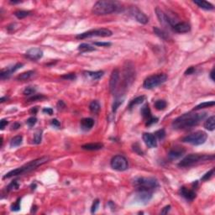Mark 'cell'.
Instances as JSON below:
<instances>
[{"label": "cell", "mask_w": 215, "mask_h": 215, "mask_svg": "<svg viewBox=\"0 0 215 215\" xmlns=\"http://www.w3.org/2000/svg\"><path fill=\"white\" fill-rule=\"evenodd\" d=\"M48 161H49V157H47V156H44V157H41V158L36 159L35 161H30L29 163H27V164L20 167L9 171V172H8V173L5 174L3 176V179H6V178H11L13 176H17L23 175V174H26L28 172L31 171L36 169L40 166L44 165L45 163L48 162Z\"/></svg>", "instance_id": "cell-2"}, {"label": "cell", "mask_w": 215, "mask_h": 215, "mask_svg": "<svg viewBox=\"0 0 215 215\" xmlns=\"http://www.w3.org/2000/svg\"><path fill=\"white\" fill-rule=\"evenodd\" d=\"M42 112L45 113V114H47L49 115H52L53 114V109L51 108H45L42 109Z\"/></svg>", "instance_id": "cell-48"}, {"label": "cell", "mask_w": 215, "mask_h": 215, "mask_svg": "<svg viewBox=\"0 0 215 215\" xmlns=\"http://www.w3.org/2000/svg\"><path fill=\"white\" fill-rule=\"evenodd\" d=\"M155 13H156V16H157L159 21L161 22V24H162L165 26H169L171 28H172L176 24V23L164 11H162L161 9L156 8L155 9Z\"/></svg>", "instance_id": "cell-10"}, {"label": "cell", "mask_w": 215, "mask_h": 215, "mask_svg": "<svg viewBox=\"0 0 215 215\" xmlns=\"http://www.w3.org/2000/svg\"><path fill=\"white\" fill-rule=\"evenodd\" d=\"M154 134L155 135V137L158 138L159 140H163L165 138V136H166V131H165V129H161L157 130Z\"/></svg>", "instance_id": "cell-39"}, {"label": "cell", "mask_w": 215, "mask_h": 215, "mask_svg": "<svg viewBox=\"0 0 215 215\" xmlns=\"http://www.w3.org/2000/svg\"><path fill=\"white\" fill-rule=\"evenodd\" d=\"M30 15V11H24V10H19L15 13V15L19 19L25 18L27 16H29Z\"/></svg>", "instance_id": "cell-36"}, {"label": "cell", "mask_w": 215, "mask_h": 215, "mask_svg": "<svg viewBox=\"0 0 215 215\" xmlns=\"http://www.w3.org/2000/svg\"><path fill=\"white\" fill-rule=\"evenodd\" d=\"M45 99V96L41 95V94H35L32 97H30V99H28L27 101L29 102H36L38 101V100H41V99Z\"/></svg>", "instance_id": "cell-40"}, {"label": "cell", "mask_w": 215, "mask_h": 215, "mask_svg": "<svg viewBox=\"0 0 215 215\" xmlns=\"http://www.w3.org/2000/svg\"><path fill=\"white\" fill-rule=\"evenodd\" d=\"M129 13L130 15L133 16V18L135 19V20L138 21L141 24H145L149 22V19L146 15H145L141 9H139L137 7L133 6L129 9Z\"/></svg>", "instance_id": "cell-11"}, {"label": "cell", "mask_w": 215, "mask_h": 215, "mask_svg": "<svg viewBox=\"0 0 215 215\" xmlns=\"http://www.w3.org/2000/svg\"><path fill=\"white\" fill-rule=\"evenodd\" d=\"M155 108L157 109V110H164L165 108H167V102L165 101V100H162V99H159V100H157V101L155 102Z\"/></svg>", "instance_id": "cell-32"}, {"label": "cell", "mask_w": 215, "mask_h": 215, "mask_svg": "<svg viewBox=\"0 0 215 215\" xmlns=\"http://www.w3.org/2000/svg\"><path fill=\"white\" fill-rule=\"evenodd\" d=\"M57 106L58 108V109H63L64 108H66V104H65V103L62 100H59L58 103H57Z\"/></svg>", "instance_id": "cell-50"}, {"label": "cell", "mask_w": 215, "mask_h": 215, "mask_svg": "<svg viewBox=\"0 0 215 215\" xmlns=\"http://www.w3.org/2000/svg\"><path fill=\"white\" fill-rule=\"evenodd\" d=\"M8 124H9V122L6 120H2L0 121V129H3L5 128V126H7Z\"/></svg>", "instance_id": "cell-51"}, {"label": "cell", "mask_w": 215, "mask_h": 215, "mask_svg": "<svg viewBox=\"0 0 215 215\" xmlns=\"http://www.w3.org/2000/svg\"><path fill=\"white\" fill-rule=\"evenodd\" d=\"M143 141L149 148H155L157 146V141L155 134L150 133H144Z\"/></svg>", "instance_id": "cell-16"}, {"label": "cell", "mask_w": 215, "mask_h": 215, "mask_svg": "<svg viewBox=\"0 0 215 215\" xmlns=\"http://www.w3.org/2000/svg\"><path fill=\"white\" fill-rule=\"evenodd\" d=\"M94 45H98V46H104V47H106V46H110L111 43H109V42H95Z\"/></svg>", "instance_id": "cell-47"}, {"label": "cell", "mask_w": 215, "mask_h": 215, "mask_svg": "<svg viewBox=\"0 0 215 215\" xmlns=\"http://www.w3.org/2000/svg\"><path fill=\"white\" fill-rule=\"evenodd\" d=\"M195 71V68L193 67V66H191V67H189V68L185 72V75H191L192 74L193 72H194Z\"/></svg>", "instance_id": "cell-53"}, {"label": "cell", "mask_w": 215, "mask_h": 215, "mask_svg": "<svg viewBox=\"0 0 215 215\" xmlns=\"http://www.w3.org/2000/svg\"><path fill=\"white\" fill-rule=\"evenodd\" d=\"M167 80V76L164 73L152 75L145 78V80L144 81L143 87L145 89H153L160 86L161 84L164 83Z\"/></svg>", "instance_id": "cell-6"}, {"label": "cell", "mask_w": 215, "mask_h": 215, "mask_svg": "<svg viewBox=\"0 0 215 215\" xmlns=\"http://www.w3.org/2000/svg\"><path fill=\"white\" fill-rule=\"evenodd\" d=\"M22 2H23V1H20V0H19V1H15V0H14V1H12V0H11V1H9V3H13V4H16V3H22Z\"/></svg>", "instance_id": "cell-57"}, {"label": "cell", "mask_w": 215, "mask_h": 215, "mask_svg": "<svg viewBox=\"0 0 215 215\" xmlns=\"http://www.w3.org/2000/svg\"><path fill=\"white\" fill-rule=\"evenodd\" d=\"M207 138H208V134L204 131L199 130V131H196L192 134L185 136L182 139V141L184 143L191 144L193 145H199L205 143Z\"/></svg>", "instance_id": "cell-7"}, {"label": "cell", "mask_w": 215, "mask_h": 215, "mask_svg": "<svg viewBox=\"0 0 215 215\" xmlns=\"http://www.w3.org/2000/svg\"><path fill=\"white\" fill-rule=\"evenodd\" d=\"M19 188V184L18 183V182H17V181H14V182H11V183L8 186L7 190H8V191H11V190H14V189H18Z\"/></svg>", "instance_id": "cell-42"}, {"label": "cell", "mask_w": 215, "mask_h": 215, "mask_svg": "<svg viewBox=\"0 0 215 215\" xmlns=\"http://www.w3.org/2000/svg\"><path fill=\"white\" fill-rule=\"evenodd\" d=\"M19 128H20V124H19V123H15L14 124L12 125V129H18Z\"/></svg>", "instance_id": "cell-54"}, {"label": "cell", "mask_w": 215, "mask_h": 215, "mask_svg": "<svg viewBox=\"0 0 215 215\" xmlns=\"http://www.w3.org/2000/svg\"><path fill=\"white\" fill-rule=\"evenodd\" d=\"M207 117V113H188L181 115L172 122L175 129H188L197 126Z\"/></svg>", "instance_id": "cell-1"}, {"label": "cell", "mask_w": 215, "mask_h": 215, "mask_svg": "<svg viewBox=\"0 0 215 215\" xmlns=\"http://www.w3.org/2000/svg\"><path fill=\"white\" fill-rule=\"evenodd\" d=\"M170 209H171V206L170 205H167V206H166L164 209H162V211L161 212V214H167V213H169Z\"/></svg>", "instance_id": "cell-52"}, {"label": "cell", "mask_w": 215, "mask_h": 215, "mask_svg": "<svg viewBox=\"0 0 215 215\" xmlns=\"http://www.w3.org/2000/svg\"><path fill=\"white\" fill-rule=\"evenodd\" d=\"M185 149L182 147H174L168 152V157L170 160H177L182 157L185 153Z\"/></svg>", "instance_id": "cell-17"}, {"label": "cell", "mask_w": 215, "mask_h": 215, "mask_svg": "<svg viewBox=\"0 0 215 215\" xmlns=\"http://www.w3.org/2000/svg\"><path fill=\"white\" fill-rule=\"evenodd\" d=\"M37 111H38V108L35 107V108H33L32 109H30V113L31 114H36V113H37Z\"/></svg>", "instance_id": "cell-55"}, {"label": "cell", "mask_w": 215, "mask_h": 215, "mask_svg": "<svg viewBox=\"0 0 215 215\" xmlns=\"http://www.w3.org/2000/svg\"><path fill=\"white\" fill-rule=\"evenodd\" d=\"M213 172H214V168H213V169H211L209 171H208V172L202 177V181H208L209 179H210L213 176Z\"/></svg>", "instance_id": "cell-41"}, {"label": "cell", "mask_w": 215, "mask_h": 215, "mask_svg": "<svg viewBox=\"0 0 215 215\" xmlns=\"http://www.w3.org/2000/svg\"><path fill=\"white\" fill-rule=\"evenodd\" d=\"M136 196H135V201L138 203L141 204H147L150 199L152 198V192L151 191H146V190H137Z\"/></svg>", "instance_id": "cell-12"}, {"label": "cell", "mask_w": 215, "mask_h": 215, "mask_svg": "<svg viewBox=\"0 0 215 215\" xmlns=\"http://www.w3.org/2000/svg\"><path fill=\"white\" fill-rule=\"evenodd\" d=\"M158 121V118H155V117H151L150 118L149 120H146V123H145V125L146 126H150L154 124H156Z\"/></svg>", "instance_id": "cell-45"}, {"label": "cell", "mask_w": 215, "mask_h": 215, "mask_svg": "<svg viewBox=\"0 0 215 215\" xmlns=\"http://www.w3.org/2000/svg\"><path fill=\"white\" fill-rule=\"evenodd\" d=\"M119 81H120V71L118 69H114L112 72L109 79V90L112 93H114V91L116 90Z\"/></svg>", "instance_id": "cell-13"}, {"label": "cell", "mask_w": 215, "mask_h": 215, "mask_svg": "<svg viewBox=\"0 0 215 215\" xmlns=\"http://www.w3.org/2000/svg\"><path fill=\"white\" fill-rule=\"evenodd\" d=\"M103 147V145L101 143H90L85 144L82 146V148L85 150H101Z\"/></svg>", "instance_id": "cell-23"}, {"label": "cell", "mask_w": 215, "mask_h": 215, "mask_svg": "<svg viewBox=\"0 0 215 215\" xmlns=\"http://www.w3.org/2000/svg\"><path fill=\"white\" fill-rule=\"evenodd\" d=\"M20 201L21 198L19 197L17 201L15 202V203H14L12 206H11V210L14 211V212H17L19 210H20Z\"/></svg>", "instance_id": "cell-38"}, {"label": "cell", "mask_w": 215, "mask_h": 215, "mask_svg": "<svg viewBox=\"0 0 215 215\" xmlns=\"http://www.w3.org/2000/svg\"><path fill=\"white\" fill-rule=\"evenodd\" d=\"M23 66H24L23 63H17V64H15V66H10V67H8L6 69H3L1 71V73H0V78H1V79L9 78L14 72H16L19 69H20Z\"/></svg>", "instance_id": "cell-14"}, {"label": "cell", "mask_w": 215, "mask_h": 215, "mask_svg": "<svg viewBox=\"0 0 215 215\" xmlns=\"http://www.w3.org/2000/svg\"><path fill=\"white\" fill-rule=\"evenodd\" d=\"M213 159H214V155L190 154L180 161L178 167H192V166L197 164L202 161H209V160H213Z\"/></svg>", "instance_id": "cell-5"}, {"label": "cell", "mask_w": 215, "mask_h": 215, "mask_svg": "<svg viewBox=\"0 0 215 215\" xmlns=\"http://www.w3.org/2000/svg\"><path fill=\"white\" fill-rule=\"evenodd\" d=\"M121 9V5L118 2L110 0H101L96 2L93 7V13L96 15H110L119 12Z\"/></svg>", "instance_id": "cell-3"}, {"label": "cell", "mask_w": 215, "mask_h": 215, "mask_svg": "<svg viewBox=\"0 0 215 215\" xmlns=\"http://www.w3.org/2000/svg\"><path fill=\"white\" fill-rule=\"evenodd\" d=\"M215 102L214 101H211V102H205V103H202L200 104H198L197 106L194 108L193 110H200L202 108H210L214 106Z\"/></svg>", "instance_id": "cell-33"}, {"label": "cell", "mask_w": 215, "mask_h": 215, "mask_svg": "<svg viewBox=\"0 0 215 215\" xmlns=\"http://www.w3.org/2000/svg\"><path fill=\"white\" fill-rule=\"evenodd\" d=\"M180 194L182 195L184 198H186L187 200L189 201H192L196 197V192L194 190L189 189L186 187H182L180 188Z\"/></svg>", "instance_id": "cell-18"}, {"label": "cell", "mask_w": 215, "mask_h": 215, "mask_svg": "<svg viewBox=\"0 0 215 215\" xmlns=\"http://www.w3.org/2000/svg\"><path fill=\"white\" fill-rule=\"evenodd\" d=\"M134 187L137 190H146L153 192L159 187L158 181L154 177H137L133 182Z\"/></svg>", "instance_id": "cell-4"}, {"label": "cell", "mask_w": 215, "mask_h": 215, "mask_svg": "<svg viewBox=\"0 0 215 215\" xmlns=\"http://www.w3.org/2000/svg\"><path fill=\"white\" fill-rule=\"evenodd\" d=\"M153 30H154V33L158 36V37H160L161 39L164 40H169V35L163 30L159 29L158 27H154V28H153Z\"/></svg>", "instance_id": "cell-26"}, {"label": "cell", "mask_w": 215, "mask_h": 215, "mask_svg": "<svg viewBox=\"0 0 215 215\" xmlns=\"http://www.w3.org/2000/svg\"><path fill=\"white\" fill-rule=\"evenodd\" d=\"M35 75V72L34 71H28V72H23L17 77V79L19 81H26L28 79H30V78H32Z\"/></svg>", "instance_id": "cell-29"}, {"label": "cell", "mask_w": 215, "mask_h": 215, "mask_svg": "<svg viewBox=\"0 0 215 215\" xmlns=\"http://www.w3.org/2000/svg\"><path fill=\"white\" fill-rule=\"evenodd\" d=\"M193 3L195 4H197V6L200 7L201 9H206V10H213L214 9V7L212 3H209L207 1H203V0H195L193 1Z\"/></svg>", "instance_id": "cell-22"}, {"label": "cell", "mask_w": 215, "mask_h": 215, "mask_svg": "<svg viewBox=\"0 0 215 215\" xmlns=\"http://www.w3.org/2000/svg\"><path fill=\"white\" fill-rule=\"evenodd\" d=\"M84 76L87 78H89L92 81L99 80L100 78L103 76V71H98V72H85Z\"/></svg>", "instance_id": "cell-21"}, {"label": "cell", "mask_w": 215, "mask_h": 215, "mask_svg": "<svg viewBox=\"0 0 215 215\" xmlns=\"http://www.w3.org/2000/svg\"><path fill=\"white\" fill-rule=\"evenodd\" d=\"M99 199H96V200L93 201V205H92V208H91V213H94L97 211V209H99Z\"/></svg>", "instance_id": "cell-44"}, {"label": "cell", "mask_w": 215, "mask_h": 215, "mask_svg": "<svg viewBox=\"0 0 215 215\" xmlns=\"http://www.w3.org/2000/svg\"><path fill=\"white\" fill-rule=\"evenodd\" d=\"M145 99V96H139L137 98H135L134 99H133L132 101H130L129 104V108L131 109L132 108H134L135 105H139L141 104Z\"/></svg>", "instance_id": "cell-28"}, {"label": "cell", "mask_w": 215, "mask_h": 215, "mask_svg": "<svg viewBox=\"0 0 215 215\" xmlns=\"http://www.w3.org/2000/svg\"><path fill=\"white\" fill-rule=\"evenodd\" d=\"M204 128L209 130V131H213L214 130L215 128V117L214 115L209 117V119L205 121L204 123Z\"/></svg>", "instance_id": "cell-24"}, {"label": "cell", "mask_w": 215, "mask_h": 215, "mask_svg": "<svg viewBox=\"0 0 215 215\" xmlns=\"http://www.w3.org/2000/svg\"><path fill=\"white\" fill-rule=\"evenodd\" d=\"M78 51H81V52H89V51H95V48L90 45L89 44H87V43H82L79 46H78Z\"/></svg>", "instance_id": "cell-30"}, {"label": "cell", "mask_w": 215, "mask_h": 215, "mask_svg": "<svg viewBox=\"0 0 215 215\" xmlns=\"http://www.w3.org/2000/svg\"><path fill=\"white\" fill-rule=\"evenodd\" d=\"M111 167L114 170L119 171H126L129 167V163L127 159L123 156V155H118L114 156L110 162Z\"/></svg>", "instance_id": "cell-9"}, {"label": "cell", "mask_w": 215, "mask_h": 215, "mask_svg": "<svg viewBox=\"0 0 215 215\" xmlns=\"http://www.w3.org/2000/svg\"><path fill=\"white\" fill-rule=\"evenodd\" d=\"M94 125V120L92 118H85L81 120V129L84 131H88Z\"/></svg>", "instance_id": "cell-20"}, {"label": "cell", "mask_w": 215, "mask_h": 215, "mask_svg": "<svg viewBox=\"0 0 215 215\" xmlns=\"http://www.w3.org/2000/svg\"><path fill=\"white\" fill-rule=\"evenodd\" d=\"M36 93V88L35 87H32V86L26 87L25 88H24V91H23V93H24V95L25 96L35 95V93Z\"/></svg>", "instance_id": "cell-35"}, {"label": "cell", "mask_w": 215, "mask_h": 215, "mask_svg": "<svg viewBox=\"0 0 215 215\" xmlns=\"http://www.w3.org/2000/svg\"><path fill=\"white\" fill-rule=\"evenodd\" d=\"M22 141H23V137L21 135H17L15 136L14 138L11 139L10 141V146L11 147H17L19 146L22 144Z\"/></svg>", "instance_id": "cell-31"}, {"label": "cell", "mask_w": 215, "mask_h": 215, "mask_svg": "<svg viewBox=\"0 0 215 215\" xmlns=\"http://www.w3.org/2000/svg\"><path fill=\"white\" fill-rule=\"evenodd\" d=\"M210 78L212 79V81H214V68H213L210 72Z\"/></svg>", "instance_id": "cell-56"}, {"label": "cell", "mask_w": 215, "mask_h": 215, "mask_svg": "<svg viewBox=\"0 0 215 215\" xmlns=\"http://www.w3.org/2000/svg\"><path fill=\"white\" fill-rule=\"evenodd\" d=\"M174 31H176V33H187L188 31H190L191 30V26L188 23H186V22H179V23H176L173 27H172Z\"/></svg>", "instance_id": "cell-19"}, {"label": "cell", "mask_w": 215, "mask_h": 215, "mask_svg": "<svg viewBox=\"0 0 215 215\" xmlns=\"http://www.w3.org/2000/svg\"><path fill=\"white\" fill-rule=\"evenodd\" d=\"M122 103H123V99H119V98L115 99V101H114V103H113V107H112L113 108H112V109H113V112L115 113V112L117 111V109H118V108L120 107V105L122 104Z\"/></svg>", "instance_id": "cell-37"}, {"label": "cell", "mask_w": 215, "mask_h": 215, "mask_svg": "<svg viewBox=\"0 0 215 215\" xmlns=\"http://www.w3.org/2000/svg\"><path fill=\"white\" fill-rule=\"evenodd\" d=\"M51 125L54 126V127H56V128H59L61 126V123L58 121V120H57V119H54V120H51Z\"/></svg>", "instance_id": "cell-49"}, {"label": "cell", "mask_w": 215, "mask_h": 215, "mask_svg": "<svg viewBox=\"0 0 215 215\" xmlns=\"http://www.w3.org/2000/svg\"><path fill=\"white\" fill-rule=\"evenodd\" d=\"M141 114H142V116L144 117V119H145L146 120H148L150 118H151L152 115H151V112H150V106L148 103H145V105L142 106L141 110Z\"/></svg>", "instance_id": "cell-25"}, {"label": "cell", "mask_w": 215, "mask_h": 215, "mask_svg": "<svg viewBox=\"0 0 215 215\" xmlns=\"http://www.w3.org/2000/svg\"><path fill=\"white\" fill-rule=\"evenodd\" d=\"M113 35L112 31L108 29L102 28V29H97V30H93L83 32V33L79 34L76 36L77 39H87V38H91V37H109Z\"/></svg>", "instance_id": "cell-8"}, {"label": "cell", "mask_w": 215, "mask_h": 215, "mask_svg": "<svg viewBox=\"0 0 215 215\" xmlns=\"http://www.w3.org/2000/svg\"><path fill=\"white\" fill-rule=\"evenodd\" d=\"M34 143L36 144V145H39V144L41 143L42 141V130L40 129H38L36 130V132L34 134Z\"/></svg>", "instance_id": "cell-34"}, {"label": "cell", "mask_w": 215, "mask_h": 215, "mask_svg": "<svg viewBox=\"0 0 215 215\" xmlns=\"http://www.w3.org/2000/svg\"><path fill=\"white\" fill-rule=\"evenodd\" d=\"M36 122H37V119H36V117H30V118H29V119L27 120L26 124L30 126V127H33L36 124Z\"/></svg>", "instance_id": "cell-43"}, {"label": "cell", "mask_w": 215, "mask_h": 215, "mask_svg": "<svg viewBox=\"0 0 215 215\" xmlns=\"http://www.w3.org/2000/svg\"><path fill=\"white\" fill-rule=\"evenodd\" d=\"M61 78L66 79V80H74L76 79V74L75 73H68V74H65L61 76Z\"/></svg>", "instance_id": "cell-46"}, {"label": "cell", "mask_w": 215, "mask_h": 215, "mask_svg": "<svg viewBox=\"0 0 215 215\" xmlns=\"http://www.w3.org/2000/svg\"><path fill=\"white\" fill-rule=\"evenodd\" d=\"M43 57V51L40 48H31L25 53V57L32 61L40 60Z\"/></svg>", "instance_id": "cell-15"}, {"label": "cell", "mask_w": 215, "mask_h": 215, "mask_svg": "<svg viewBox=\"0 0 215 215\" xmlns=\"http://www.w3.org/2000/svg\"><path fill=\"white\" fill-rule=\"evenodd\" d=\"M100 108H101L100 103L97 100H93V101L91 102V103L89 105V109L92 113H93V114H99V111H100Z\"/></svg>", "instance_id": "cell-27"}]
</instances>
